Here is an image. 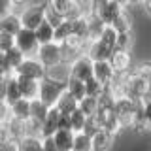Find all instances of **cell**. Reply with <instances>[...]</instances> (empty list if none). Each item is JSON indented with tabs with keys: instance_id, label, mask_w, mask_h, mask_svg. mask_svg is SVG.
<instances>
[{
	"instance_id": "6da1fadb",
	"label": "cell",
	"mask_w": 151,
	"mask_h": 151,
	"mask_svg": "<svg viewBox=\"0 0 151 151\" xmlns=\"http://www.w3.org/2000/svg\"><path fill=\"white\" fill-rule=\"evenodd\" d=\"M115 36H117V32L111 27H106L96 40L87 44L85 55L91 60H110L113 49H115Z\"/></svg>"
},
{
	"instance_id": "7a4b0ae2",
	"label": "cell",
	"mask_w": 151,
	"mask_h": 151,
	"mask_svg": "<svg viewBox=\"0 0 151 151\" xmlns=\"http://www.w3.org/2000/svg\"><path fill=\"white\" fill-rule=\"evenodd\" d=\"M64 93V83H59L55 79H49V78H42L38 81V100L42 104H45L47 108H55L57 100L60 98V94Z\"/></svg>"
},
{
	"instance_id": "3957f363",
	"label": "cell",
	"mask_w": 151,
	"mask_h": 151,
	"mask_svg": "<svg viewBox=\"0 0 151 151\" xmlns=\"http://www.w3.org/2000/svg\"><path fill=\"white\" fill-rule=\"evenodd\" d=\"M45 12H47V4L40 2V4H27L21 8V12L17 13L21 28H28V30H34L45 19Z\"/></svg>"
},
{
	"instance_id": "277c9868",
	"label": "cell",
	"mask_w": 151,
	"mask_h": 151,
	"mask_svg": "<svg viewBox=\"0 0 151 151\" xmlns=\"http://www.w3.org/2000/svg\"><path fill=\"white\" fill-rule=\"evenodd\" d=\"M34 57L40 60V64L44 66V68L55 66V64H59V63H63V60H64L63 45L55 44V42H51V44H44V45L38 47V51H36Z\"/></svg>"
},
{
	"instance_id": "5b68a950",
	"label": "cell",
	"mask_w": 151,
	"mask_h": 151,
	"mask_svg": "<svg viewBox=\"0 0 151 151\" xmlns=\"http://www.w3.org/2000/svg\"><path fill=\"white\" fill-rule=\"evenodd\" d=\"M13 76H15V78H28V79L40 81L45 76V68L40 64V60H38L36 57H25L23 63L13 70Z\"/></svg>"
},
{
	"instance_id": "8992f818",
	"label": "cell",
	"mask_w": 151,
	"mask_h": 151,
	"mask_svg": "<svg viewBox=\"0 0 151 151\" xmlns=\"http://www.w3.org/2000/svg\"><path fill=\"white\" fill-rule=\"evenodd\" d=\"M70 78L79 79V81H87L93 78V60L85 53L74 57L70 60Z\"/></svg>"
},
{
	"instance_id": "52a82bcc",
	"label": "cell",
	"mask_w": 151,
	"mask_h": 151,
	"mask_svg": "<svg viewBox=\"0 0 151 151\" xmlns=\"http://www.w3.org/2000/svg\"><path fill=\"white\" fill-rule=\"evenodd\" d=\"M13 42H15V47L21 51L25 57H34L40 44H38L34 30H28V28H21L15 36H13Z\"/></svg>"
},
{
	"instance_id": "ba28073f",
	"label": "cell",
	"mask_w": 151,
	"mask_h": 151,
	"mask_svg": "<svg viewBox=\"0 0 151 151\" xmlns=\"http://www.w3.org/2000/svg\"><path fill=\"white\" fill-rule=\"evenodd\" d=\"M93 78L96 81H100L104 87H110L115 81L117 74L110 60H93Z\"/></svg>"
},
{
	"instance_id": "9c48e42d",
	"label": "cell",
	"mask_w": 151,
	"mask_h": 151,
	"mask_svg": "<svg viewBox=\"0 0 151 151\" xmlns=\"http://www.w3.org/2000/svg\"><path fill=\"white\" fill-rule=\"evenodd\" d=\"M110 63L117 76H125L132 68V55L130 51H113L110 57Z\"/></svg>"
},
{
	"instance_id": "30bf717a",
	"label": "cell",
	"mask_w": 151,
	"mask_h": 151,
	"mask_svg": "<svg viewBox=\"0 0 151 151\" xmlns=\"http://www.w3.org/2000/svg\"><path fill=\"white\" fill-rule=\"evenodd\" d=\"M59 117L60 113L57 111V108H49L40 125V136L42 138H51L57 130H59Z\"/></svg>"
},
{
	"instance_id": "8fae6325",
	"label": "cell",
	"mask_w": 151,
	"mask_h": 151,
	"mask_svg": "<svg viewBox=\"0 0 151 151\" xmlns=\"http://www.w3.org/2000/svg\"><path fill=\"white\" fill-rule=\"evenodd\" d=\"M115 136L108 130H96L91 136V151H110L113 147Z\"/></svg>"
},
{
	"instance_id": "7c38bea8",
	"label": "cell",
	"mask_w": 151,
	"mask_h": 151,
	"mask_svg": "<svg viewBox=\"0 0 151 151\" xmlns=\"http://www.w3.org/2000/svg\"><path fill=\"white\" fill-rule=\"evenodd\" d=\"M45 78L55 79V81H59V83H66L70 79V63L63 60V63H59L55 66L45 68Z\"/></svg>"
},
{
	"instance_id": "4fadbf2b",
	"label": "cell",
	"mask_w": 151,
	"mask_h": 151,
	"mask_svg": "<svg viewBox=\"0 0 151 151\" xmlns=\"http://www.w3.org/2000/svg\"><path fill=\"white\" fill-rule=\"evenodd\" d=\"M72 38V21L70 19H63L55 28H53V42L59 45H64Z\"/></svg>"
},
{
	"instance_id": "5bb4252c",
	"label": "cell",
	"mask_w": 151,
	"mask_h": 151,
	"mask_svg": "<svg viewBox=\"0 0 151 151\" xmlns=\"http://www.w3.org/2000/svg\"><path fill=\"white\" fill-rule=\"evenodd\" d=\"M51 142L57 147V151H72V142H74V132L72 130H57L51 136Z\"/></svg>"
},
{
	"instance_id": "9a60e30c",
	"label": "cell",
	"mask_w": 151,
	"mask_h": 151,
	"mask_svg": "<svg viewBox=\"0 0 151 151\" xmlns=\"http://www.w3.org/2000/svg\"><path fill=\"white\" fill-rule=\"evenodd\" d=\"M17 79V87L21 93V98L25 100H34L38 96V81L36 79H28V78H15Z\"/></svg>"
},
{
	"instance_id": "2e32d148",
	"label": "cell",
	"mask_w": 151,
	"mask_h": 151,
	"mask_svg": "<svg viewBox=\"0 0 151 151\" xmlns=\"http://www.w3.org/2000/svg\"><path fill=\"white\" fill-rule=\"evenodd\" d=\"M21 98V93H19V87H17V79L15 76H8L6 78V83H4V93H2V100L12 106L15 100Z\"/></svg>"
},
{
	"instance_id": "e0dca14e",
	"label": "cell",
	"mask_w": 151,
	"mask_h": 151,
	"mask_svg": "<svg viewBox=\"0 0 151 151\" xmlns=\"http://www.w3.org/2000/svg\"><path fill=\"white\" fill-rule=\"evenodd\" d=\"M28 115H30V100H25V98H19L9 106V117L17 121H27Z\"/></svg>"
},
{
	"instance_id": "ac0fdd59",
	"label": "cell",
	"mask_w": 151,
	"mask_h": 151,
	"mask_svg": "<svg viewBox=\"0 0 151 151\" xmlns=\"http://www.w3.org/2000/svg\"><path fill=\"white\" fill-rule=\"evenodd\" d=\"M19 30H21V23H19V17L15 12L6 15L4 19H0V32H8V34L15 36Z\"/></svg>"
},
{
	"instance_id": "d6986e66",
	"label": "cell",
	"mask_w": 151,
	"mask_h": 151,
	"mask_svg": "<svg viewBox=\"0 0 151 151\" xmlns=\"http://www.w3.org/2000/svg\"><path fill=\"white\" fill-rule=\"evenodd\" d=\"M34 36H36V40H38V44H40V45L51 44V42H53V27H51L49 23L44 19V21L34 28Z\"/></svg>"
},
{
	"instance_id": "ffe728a7",
	"label": "cell",
	"mask_w": 151,
	"mask_h": 151,
	"mask_svg": "<svg viewBox=\"0 0 151 151\" xmlns=\"http://www.w3.org/2000/svg\"><path fill=\"white\" fill-rule=\"evenodd\" d=\"M64 91L68 93L76 102H79V100H81V98L85 96V83H83V81H79V79L70 78L68 81L64 83Z\"/></svg>"
},
{
	"instance_id": "44dd1931",
	"label": "cell",
	"mask_w": 151,
	"mask_h": 151,
	"mask_svg": "<svg viewBox=\"0 0 151 151\" xmlns=\"http://www.w3.org/2000/svg\"><path fill=\"white\" fill-rule=\"evenodd\" d=\"M55 108H57V111H59L60 115H70V113H72V111L76 110V108H78V102H76L74 98H72L68 93L64 91L63 94H60V98L57 100Z\"/></svg>"
},
{
	"instance_id": "7402d4cb",
	"label": "cell",
	"mask_w": 151,
	"mask_h": 151,
	"mask_svg": "<svg viewBox=\"0 0 151 151\" xmlns=\"http://www.w3.org/2000/svg\"><path fill=\"white\" fill-rule=\"evenodd\" d=\"M19 151H44L40 136H25L19 140Z\"/></svg>"
},
{
	"instance_id": "603a6c76",
	"label": "cell",
	"mask_w": 151,
	"mask_h": 151,
	"mask_svg": "<svg viewBox=\"0 0 151 151\" xmlns=\"http://www.w3.org/2000/svg\"><path fill=\"white\" fill-rule=\"evenodd\" d=\"M78 110L83 113L85 117H93L94 113L98 111V100L91 96H83L81 100L78 102Z\"/></svg>"
},
{
	"instance_id": "cb8c5ba5",
	"label": "cell",
	"mask_w": 151,
	"mask_h": 151,
	"mask_svg": "<svg viewBox=\"0 0 151 151\" xmlns=\"http://www.w3.org/2000/svg\"><path fill=\"white\" fill-rule=\"evenodd\" d=\"M47 110H49V108H47L45 104H42L38 98H34V100H30V115H28V119H32V121H36V123L42 125Z\"/></svg>"
},
{
	"instance_id": "d4e9b609",
	"label": "cell",
	"mask_w": 151,
	"mask_h": 151,
	"mask_svg": "<svg viewBox=\"0 0 151 151\" xmlns=\"http://www.w3.org/2000/svg\"><path fill=\"white\" fill-rule=\"evenodd\" d=\"M2 55H4V59H6V64L9 66V70H12V74H13V70L23 63V59H25V55H23L15 45H13L12 49H8L6 53H2Z\"/></svg>"
},
{
	"instance_id": "484cf974",
	"label": "cell",
	"mask_w": 151,
	"mask_h": 151,
	"mask_svg": "<svg viewBox=\"0 0 151 151\" xmlns=\"http://www.w3.org/2000/svg\"><path fill=\"white\" fill-rule=\"evenodd\" d=\"M85 83V96H91V98H100L102 96V93H104V85L100 83V81H96L94 78H91V79H87V81H83Z\"/></svg>"
},
{
	"instance_id": "4316f807",
	"label": "cell",
	"mask_w": 151,
	"mask_h": 151,
	"mask_svg": "<svg viewBox=\"0 0 151 151\" xmlns=\"http://www.w3.org/2000/svg\"><path fill=\"white\" fill-rule=\"evenodd\" d=\"M72 151H91V136L83 132H76L72 142Z\"/></svg>"
},
{
	"instance_id": "83f0119b",
	"label": "cell",
	"mask_w": 151,
	"mask_h": 151,
	"mask_svg": "<svg viewBox=\"0 0 151 151\" xmlns=\"http://www.w3.org/2000/svg\"><path fill=\"white\" fill-rule=\"evenodd\" d=\"M85 119H87V117H85L83 113L79 111L78 108H76V110H74V111L68 115V121H70V130H72L74 134H76V132H81V130H83V125H85Z\"/></svg>"
},
{
	"instance_id": "f1b7e54d",
	"label": "cell",
	"mask_w": 151,
	"mask_h": 151,
	"mask_svg": "<svg viewBox=\"0 0 151 151\" xmlns=\"http://www.w3.org/2000/svg\"><path fill=\"white\" fill-rule=\"evenodd\" d=\"M111 28L117 32V34H121V32H132V23H130V17L127 15V12H123L121 15L113 21Z\"/></svg>"
},
{
	"instance_id": "f546056e",
	"label": "cell",
	"mask_w": 151,
	"mask_h": 151,
	"mask_svg": "<svg viewBox=\"0 0 151 151\" xmlns=\"http://www.w3.org/2000/svg\"><path fill=\"white\" fill-rule=\"evenodd\" d=\"M132 42H134L132 32H121L115 36V49L113 51H130Z\"/></svg>"
},
{
	"instance_id": "4dcf8cb0",
	"label": "cell",
	"mask_w": 151,
	"mask_h": 151,
	"mask_svg": "<svg viewBox=\"0 0 151 151\" xmlns=\"http://www.w3.org/2000/svg\"><path fill=\"white\" fill-rule=\"evenodd\" d=\"M0 151H19V140L4 136V138L0 140Z\"/></svg>"
},
{
	"instance_id": "1f68e13d",
	"label": "cell",
	"mask_w": 151,
	"mask_h": 151,
	"mask_svg": "<svg viewBox=\"0 0 151 151\" xmlns=\"http://www.w3.org/2000/svg\"><path fill=\"white\" fill-rule=\"evenodd\" d=\"M13 45H15L13 36L8 34V32H0V53H6V51L12 49Z\"/></svg>"
},
{
	"instance_id": "d6a6232c",
	"label": "cell",
	"mask_w": 151,
	"mask_h": 151,
	"mask_svg": "<svg viewBox=\"0 0 151 151\" xmlns=\"http://www.w3.org/2000/svg\"><path fill=\"white\" fill-rule=\"evenodd\" d=\"M96 130H100V127H98V123H96V119H94V115H93V117H87L81 132H83V134H87V136H93Z\"/></svg>"
},
{
	"instance_id": "836d02e7",
	"label": "cell",
	"mask_w": 151,
	"mask_h": 151,
	"mask_svg": "<svg viewBox=\"0 0 151 151\" xmlns=\"http://www.w3.org/2000/svg\"><path fill=\"white\" fill-rule=\"evenodd\" d=\"M15 12V8H13L12 0H0V19H4L6 15Z\"/></svg>"
},
{
	"instance_id": "e575fe53",
	"label": "cell",
	"mask_w": 151,
	"mask_h": 151,
	"mask_svg": "<svg viewBox=\"0 0 151 151\" xmlns=\"http://www.w3.org/2000/svg\"><path fill=\"white\" fill-rule=\"evenodd\" d=\"M8 119H9V106L0 98V127H2Z\"/></svg>"
},
{
	"instance_id": "d590c367",
	"label": "cell",
	"mask_w": 151,
	"mask_h": 151,
	"mask_svg": "<svg viewBox=\"0 0 151 151\" xmlns=\"http://www.w3.org/2000/svg\"><path fill=\"white\" fill-rule=\"evenodd\" d=\"M59 129H60V130H70L68 115H60V117H59Z\"/></svg>"
},
{
	"instance_id": "8d00e7d4",
	"label": "cell",
	"mask_w": 151,
	"mask_h": 151,
	"mask_svg": "<svg viewBox=\"0 0 151 151\" xmlns=\"http://www.w3.org/2000/svg\"><path fill=\"white\" fill-rule=\"evenodd\" d=\"M42 145H44V151H57V147L53 145L51 138H42Z\"/></svg>"
},
{
	"instance_id": "74e56055",
	"label": "cell",
	"mask_w": 151,
	"mask_h": 151,
	"mask_svg": "<svg viewBox=\"0 0 151 151\" xmlns=\"http://www.w3.org/2000/svg\"><path fill=\"white\" fill-rule=\"evenodd\" d=\"M110 2L117 4V6H119V8H123V9H127V8L130 6V4H129V0H110Z\"/></svg>"
},
{
	"instance_id": "f35d334b",
	"label": "cell",
	"mask_w": 151,
	"mask_h": 151,
	"mask_svg": "<svg viewBox=\"0 0 151 151\" xmlns=\"http://www.w3.org/2000/svg\"><path fill=\"white\" fill-rule=\"evenodd\" d=\"M12 4H13V8H19V6H27L28 0H12Z\"/></svg>"
},
{
	"instance_id": "ab89813d",
	"label": "cell",
	"mask_w": 151,
	"mask_h": 151,
	"mask_svg": "<svg viewBox=\"0 0 151 151\" xmlns=\"http://www.w3.org/2000/svg\"><path fill=\"white\" fill-rule=\"evenodd\" d=\"M140 2H142V0H129L130 6H140Z\"/></svg>"
},
{
	"instance_id": "60d3db41",
	"label": "cell",
	"mask_w": 151,
	"mask_h": 151,
	"mask_svg": "<svg viewBox=\"0 0 151 151\" xmlns=\"http://www.w3.org/2000/svg\"><path fill=\"white\" fill-rule=\"evenodd\" d=\"M4 136H6V134H4V129H2V127H0V140H2Z\"/></svg>"
}]
</instances>
